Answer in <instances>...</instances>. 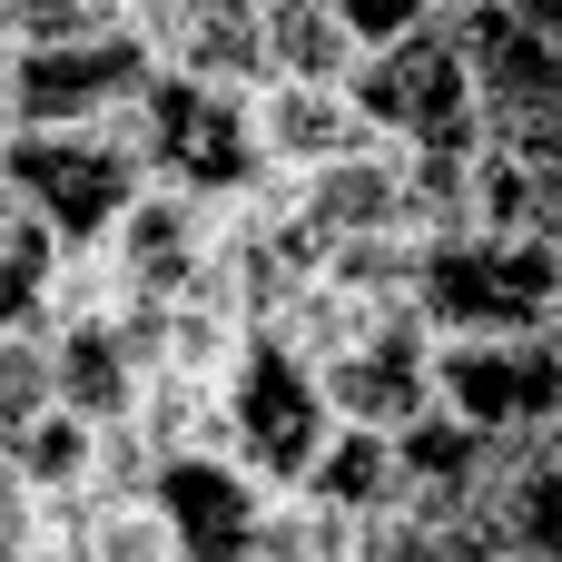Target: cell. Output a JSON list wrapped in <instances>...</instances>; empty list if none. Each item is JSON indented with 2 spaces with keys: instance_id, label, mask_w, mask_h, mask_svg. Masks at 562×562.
Returning <instances> with one entry per match:
<instances>
[{
  "instance_id": "52a82bcc",
  "label": "cell",
  "mask_w": 562,
  "mask_h": 562,
  "mask_svg": "<svg viewBox=\"0 0 562 562\" xmlns=\"http://www.w3.org/2000/svg\"><path fill=\"white\" fill-rule=\"evenodd\" d=\"M435 405H445L454 425H474L484 445H543V435H562V346L553 336L445 346Z\"/></svg>"
},
{
  "instance_id": "ba28073f",
  "label": "cell",
  "mask_w": 562,
  "mask_h": 562,
  "mask_svg": "<svg viewBox=\"0 0 562 562\" xmlns=\"http://www.w3.org/2000/svg\"><path fill=\"white\" fill-rule=\"evenodd\" d=\"M148 504H158V524H168L178 562H257L267 514H277V494H267L237 454H178V464L158 474Z\"/></svg>"
},
{
  "instance_id": "9a60e30c",
  "label": "cell",
  "mask_w": 562,
  "mask_h": 562,
  "mask_svg": "<svg viewBox=\"0 0 562 562\" xmlns=\"http://www.w3.org/2000/svg\"><path fill=\"white\" fill-rule=\"evenodd\" d=\"M504 543L562 562V435L504 445Z\"/></svg>"
},
{
  "instance_id": "5b68a950",
  "label": "cell",
  "mask_w": 562,
  "mask_h": 562,
  "mask_svg": "<svg viewBox=\"0 0 562 562\" xmlns=\"http://www.w3.org/2000/svg\"><path fill=\"white\" fill-rule=\"evenodd\" d=\"M148 168H158V188H188V198H207V207H247L277 168H267V138H257V99H237V89H207V79H158L148 89Z\"/></svg>"
},
{
  "instance_id": "3957f363",
  "label": "cell",
  "mask_w": 562,
  "mask_h": 562,
  "mask_svg": "<svg viewBox=\"0 0 562 562\" xmlns=\"http://www.w3.org/2000/svg\"><path fill=\"white\" fill-rule=\"evenodd\" d=\"M562 296V237H435L425 247V326L445 346H484V336H553Z\"/></svg>"
},
{
  "instance_id": "7a4b0ae2",
  "label": "cell",
  "mask_w": 562,
  "mask_h": 562,
  "mask_svg": "<svg viewBox=\"0 0 562 562\" xmlns=\"http://www.w3.org/2000/svg\"><path fill=\"white\" fill-rule=\"evenodd\" d=\"M217 454H237L267 494H306L316 484V464L336 454V405H326V375L286 346V336H257L247 356H237V375H227V395H217Z\"/></svg>"
},
{
  "instance_id": "ac0fdd59",
  "label": "cell",
  "mask_w": 562,
  "mask_h": 562,
  "mask_svg": "<svg viewBox=\"0 0 562 562\" xmlns=\"http://www.w3.org/2000/svg\"><path fill=\"white\" fill-rule=\"evenodd\" d=\"M346 20L366 30V49H385V40H405V30H435L445 0H346Z\"/></svg>"
},
{
  "instance_id": "8fae6325",
  "label": "cell",
  "mask_w": 562,
  "mask_h": 562,
  "mask_svg": "<svg viewBox=\"0 0 562 562\" xmlns=\"http://www.w3.org/2000/svg\"><path fill=\"white\" fill-rule=\"evenodd\" d=\"M69 286H79V247L40 207L0 198V336H49Z\"/></svg>"
},
{
  "instance_id": "5bb4252c",
  "label": "cell",
  "mask_w": 562,
  "mask_h": 562,
  "mask_svg": "<svg viewBox=\"0 0 562 562\" xmlns=\"http://www.w3.org/2000/svg\"><path fill=\"white\" fill-rule=\"evenodd\" d=\"M267 59H277V79L346 89L366 69V30L346 20V0H267Z\"/></svg>"
},
{
  "instance_id": "9c48e42d",
  "label": "cell",
  "mask_w": 562,
  "mask_h": 562,
  "mask_svg": "<svg viewBox=\"0 0 562 562\" xmlns=\"http://www.w3.org/2000/svg\"><path fill=\"white\" fill-rule=\"evenodd\" d=\"M49 356H59V405L69 415H89L99 435L109 425H138V405H148V356H138V336L119 326V306L99 296V306H69L59 326H49Z\"/></svg>"
},
{
  "instance_id": "4fadbf2b",
  "label": "cell",
  "mask_w": 562,
  "mask_h": 562,
  "mask_svg": "<svg viewBox=\"0 0 562 562\" xmlns=\"http://www.w3.org/2000/svg\"><path fill=\"white\" fill-rule=\"evenodd\" d=\"M0 484L30 504H89L99 494V425L49 405L30 425H0Z\"/></svg>"
},
{
  "instance_id": "6da1fadb",
  "label": "cell",
  "mask_w": 562,
  "mask_h": 562,
  "mask_svg": "<svg viewBox=\"0 0 562 562\" xmlns=\"http://www.w3.org/2000/svg\"><path fill=\"white\" fill-rule=\"evenodd\" d=\"M0 188H10L20 207H40L79 257H99V247L128 227V207L158 188V168H148V119H119V128H10Z\"/></svg>"
},
{
  "instance_id": "e0dca14e",
  "label": "cell",
  "mask_w": 562,
  "mask_h": 562,
  "mask_svg": "<svg viewBox=\"0 0 562 562\" xmlns=\"http://www.w3.org/2000/svg\"><path fill=\"white\" fill-rule=\"evenodd\" d=\"M356 533H366V524L326 514L316 494H277V514H267V543H257V562H356Z\"/></svg>"
},
{
  "instance_id": "7c38bea8",
  "label": "cell",
  "mask_w": 562,
  "mask_h": 562,
  "mask_svg": "<svg viewBox=\"0 0 562 562\" xmlns=\"http://www.w3.org/2000/svg\"><path fill=\"white\" fill-rule=\"evenodd\" d=\"M257 138H267V168H277V178H316V168L375 148V128L356 119V99H346V89H306V79L257 89Z\"/></svg>"
},
{
  "instance_id": "44dd1931",
  "label": "cell",
  "mask_w": 562,
  "mask_h": 562,
  "mask_svg": "<svg viewBox=\"0 0 562 562\" xmlns=\"http://www.w3.org/2000/svg\"><path fill=\"white\" fill-rule=\"evenodd\" d=\"M494 562H543V553H494Z\"/></svg>"
},
{
  "instance_id": "277c9868",
  "label": "cell",
  "mask_w": 562,
  "mask_h": 562,
  "mask_svg": "<svg viewBox=\"0 0 562 562\" xmlns=\"http://www.w3.org/2000/svg\"><path fill=\"white\" fill-rule=\"evenodd\" d=\"M356 119L385 148H445V158H484L494 119H484V79L445 30H405L385 49H366V69L346 79Z\"/></svg>"
},
{
  "instance_id": "30bf717a",
  "label": "cell",
  "mask_w": 562,
  "mask_h": 562,
  "mask_svg": "<svg viewBox=\"0 0 562 562\" xmlns=\"http://www.w3.org/2000/svg\"><path fill=\"white\" fill-rule=\"evenodd\" d=\"M405 178H415V148H385V138H375V148H356V158L296 178V198H306V217H316L336 247H356V237H415Z\"/></svg>"
},
{
  "instance_id": "2e32d148",
  "label": "cell",
  "mask_w": 562,
  "mask_h": 562,
  "mask_svg": "<svg viewBox=\"0 0 562 562\" xmlns=\"http://www.w3.org/2000/svg\"><path fill=\"white\" fill-rule=\"evenodd\" d=\"M326 514H346V524H375V514H395L405 504V464H395V435H336V454L316 464V484H306Z\"/></svg>"
},
{
  "instance_id": "d6986e66",
  "label": "cell",
  "mask_w": 562,
  "mask_h": 562,
  "mask_svg": "<svg viewBox=\"0 0 562 562\" xmlns=\"http://www.w3.org/2000/svg\"><path fill=\"white\" fill-rule=\"evenodd\" d=\"M514 20H524L533 40H553V49H562V0H514Z\"/></svg>"
},
{
  "instance_id": "ffe728a7",
  "label": "cell",
  "mask_w": 562,
  "mask_h": 562,
  "mask_svg": "<svg viewBox=\"0 0 562 562\" xmlns=\"http://www.w3.org/2000/svg\"><path fill=\"white\" fill-rule=\"evenodd\" d=\"M553 346H562V296H553Z\"/></svg>"
},
{
  "instance_id": "8992f818",
  "label": "cell",
  "mask_w": 562,
  "mask_h": 562,
  "mask_svg": "<svg viewBox=\"0 0 562 562\" xmlns=\"http://www.w3.org/2000/svg\"><path fill=\"white\" fill-rule=\"evenodd\" d=\"M158 79H168V59L138 30H109V40H69V49H10L0 109H10V128H119L148 109Z\"/></svg>"
}]
</instances>
